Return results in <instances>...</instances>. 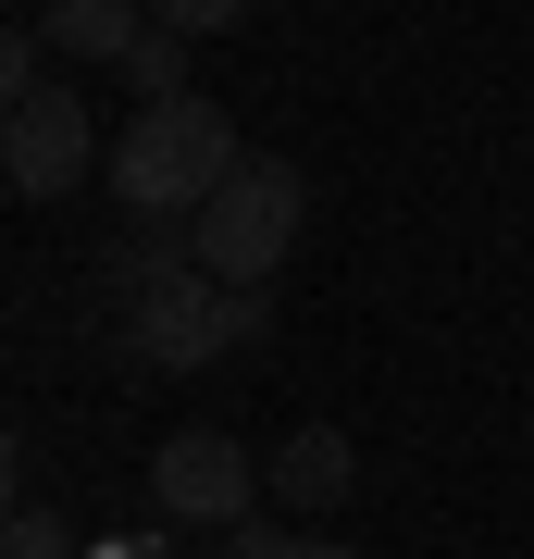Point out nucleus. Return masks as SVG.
Listing matches in <instances>:
<instances>
[{
  "label": "nucleus",
  "instance_id": "f257e3e1",
  "mask_svg": "<svg viewBox=\"0 0 534 559\" xmlns=\"http://www.w3.org/2000/svg\"><path fill=\"white\" fill-rule=\"evenodd\" d=\"M237 175H249V150H237V124H224V100H162V112H138L112 138V200L138 224H175V212L199 224Z\"/></svg>",
  "mask_w": 534,
  "mask_h": 559
},
{
  "label": "nucleus",
  "instance_id": "f03ea898",
  "mask_svg": "<svg viewBox=\"0 0 534 559\" xmlns=\"http://www.w3.org/2000/svg\"><path fill=\"white\" fill-rule=\"evenodd\" d=\"M249 336H261V299L212 286L199 261H162V249L124 261V360H150V373H199V360H224V348H249Z\"/></svg>",
  "mask_w": 534,
  "mask_h": 559
},
{
  "label": "nucleus",
  "instance_id": "7ed1b4c3",
  "mask_svg": "<svg viewBox=\"0 0 534 559\" xmlns=\"http://www.w3.org/2000/svg\"><path fill=\"white\" fill-rule=\"evenodd\" d=\"M298 212H311L298 162H249V175L187 224V261H199L212 286H274V261L298 249Z\"/></svg>",
  "mask_w": 534,
  "mask_h": 559
},
{
  "label": "nucleus",
  "instance_id": "20e7f679",
  "mask_svg": "<svg viewBox=\"0 0 534 559\" xmlns=\"http://www.w3.org/2000/svg\"><path fill=\"white\" fill-rule=\"evenodd\" d=\"M150 510L199 522V535H237V522H261V460L224 436V423H187V436H162V460H150Z\"/></svg>",
  "mask_w": 534,
  "mask_h": 559
},
{
  "label": "nucleus",
  "instance_id": "39448f33",
  "mask_svg": "<svg viewBox=\"0 0 534 559\" xmlns=\"http://www.w3.org/2000/svg\"><path fill=\"white\" fill-rule=\"evenodd\" d=\"M0 175H13V200H75L87 175H112V150H99V124H87L75 87L13 100V124H0Z\"/></svg>",
  "mask_w": 534,
  "mask_h": 559
},
{
  "label": "nucleus",
  "instance_id": "423d86ee",
  "mask_svg": "<svg viewBox=\"0 0 534 559\" xmlns=\"http://www.w3.org/2000/svg\"><path fill=\"white\" fill-rule=\"evenodd\" d=\"M348 485H360V448L336 423H298V436H274V460H261V498L274 510H348Z\"/></svg>",
  "mask_w": 534,
  "mask_h": 559
},
{
  "label": "nucleus",
  "instance_id": "0eeeda50",
  "mask_svg": "<svg viewBox=\"0 0 534 559\" xmlns=\"http://www.w3.org/2000/svg\"><path fill=\"white\" fill-rule=\"evenodd\" d=\"M50 50L62 62H138L150 50V0H62V13H50Z\"/></svg>",
  "mask_w": 534,
  "mask_h": 559
},
{
  "label": "nucleus",
  "instance_id": "6e6552de",
  "mask_svg": "<svg viewBox=\"0 0 534 559\" xmlns=\"http://www.w3.org/2000/svg\"><path fill=\"white\" fill-rule=\"evenodd\" d=\"M124 87H138V112H162V100H199V87H187V38H175V25H150V50L124 62Z\"/></svg>",
  "mask_w": 534,
  "mask_h": 559
},
{
  "label": "nucleus",
  "instance_id": "1a4fd4ad",
  "mask_svg": "<svg viewBox=\"0 0 534 559\" xmlns=\"http://www.w3.org/2000/svg\"><path fill=\"white\" fill-rule=\"evenodd\" d=\"M0 559H75V535H62L38 498H25V510H13V535H0Z\"/></svg>",
  "mask_w": 534,
  "mask_h": 559
},
{
  "label": "nucleus",
  "instance_id": "9d476101",
  "mask_svg": "<svg viewBox=\"0 0 534 559\" xmlns=\"http://www.w3.org/2000/svg\"><path fill=\"white\" fill-rule=\"evenodd\" d=\"M150 25H175V38H224L237 0H150Z\"/></svg>",
  "mask_w": 534,
  "mask_h": 559
},
{
  "label": "nucleus",
  "instance_id": "9b49d317",
  "mask_svg": "<svg viewBox=\"0 0 534 559\" xmlns=\"http://www.w3.org/2000/svg\"><path fill=\"white\" fill-rule=\"evenodd\" d=\"M286 547H298V535H286V522H237V535H224L212 559H286Z\"/></svg>",
  "mask_w": 534,
  "mask_h": 559
},
{
  "label": "nucleus",
  "instance_id": "f8f14e48",
  "mask_svg": "<svg viewBox=\"0 0 534 559\" xmlns=\"http://www.w3.org/2000/svg\"><path fill=\"white\" fill-rule=\"evenodd\" d=\"M286 559H360V547H348V535H298Z\"/></svg>",
  "mask_w": 534,
  "mask_h": 559
},
{
  "label": "nucleus",
  "instance_id": "ddd939ff",
  "mask_svg": "<svg viewBox=\"0 0 534 559\" xmlns=\"http://www.w3.org/2000/svg\"><path fill=\"white\" fill-rule=\"evenodd\" d=\"M124 559H150V547H124Z\"/></svg>",
  "mask_w": 534,
  "mask_h": 559
}]
</instances>
